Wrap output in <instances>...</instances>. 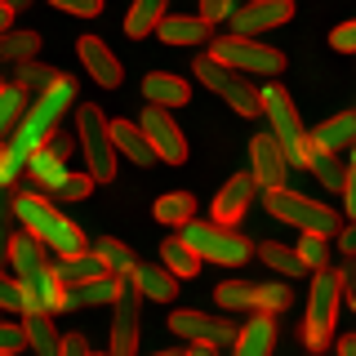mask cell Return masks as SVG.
Instances as JSON below:
<instances>
[{"label":"cell","instance_id":"6da1fadb","mask_svg":"<svg viewBox=\"0 0 356 356\" xmlns=\"http://www.w3.org/2000/svg\"><path fill=\"white\" fill-rule=\"evenodd\" d=\"M76 103V81L72 76H54V85L44 89V94H36V98H27V107H22V116H18V125H14V134H9V147L14 152H22V156H31L44 143V134H49L58 120L67 116V107Z\"/></svg>","mask_w":356,"mask_h":356},{"label":"cell","instance_id":"7a4b0ae2","mask_svg":"<svg viewBox=\"0 0 356 356\" xmlns=\"http://www.w3.org/2000/svg\"><path fill=\"white\" fill-rule=\"evenodd\" d=\"M14 214L22 218V227L36 236L44 250H54L63 259V254H76V250H85V232L76 227L72 218L63 214V209H54L49 200H44L40 192H22V196H14Z\"/></svg>","mask_w":356,"mask_h":356},{"label":"cell","instance_id":"3957f363","mask_svg":"<svg viewBox=\"0 0 356 356\" xmlns=\"http://www.w3.org/2000/svg\"><path fill=\"white\" fill-rule=\"evenodd\" d=\"M259 111H267V120H272V129H267V134L281 143L285 165L307 170V156H312L307 125L298 120V107H294V98L285 94V85H263V89H259Z\"/></svg>","mask_w":356,"mask_h":356},{"label":"cell","instance_id":"277c9868","mask_svg":"<svg viewBox=\"0 0 356 356\" xmlns=\"http://www.w3.org/2000/svg\"><path fill=\"white\" fill-rule=\"evenodd\" d=\"M263 205H267V214L272 218H281V222H294L298 232H316V236H334V232L343 227V214L339 209H330V205H316L312 196L303 192H289V187H263Z\"/></svg>","mask_w":356,"mask_h":356},{"label":"cell","instance_id":"5b68a950","mask_svg":"<svg viewBox=\"0 0 356 356\" xmlns=\"http://www.w3.org/2000/svg\"><path fill=\"white\" fill-rule=\"evenodd\" d=\"M178 241H183L200 263L209 259V263H222V267H241L245 259H250V241H245L241 232L222 227V222H196V218H187L183 232H178Z\"/></svg>","mask_w":356,"mask_h":356},{"label":"cell","instance_id":"8992f818","mask_svg":"<svg viewBox=\"0 0 356 356\" xmlns=\"http://www.w3.org/2000/svg\"><path fill=\"white\" fill-rule=\"evenodd\" d=\"M76 138L85 152V174L94 183H111L116 178V147L107 134V116L94 103H81V111H76Z\"/></svg>","mask_w":356,"mask_h":356},{"label":"cell","instance_id":"52a82bcc","mask_svg":"<svg viewBox=\"0 0 356 356\" xmlns=\"http://www.w3.org/2000/svg\"><path fill=\"white\" fill-rule=\"evenodd\" d=\"M339 303H343V294H339V276L321 267L316 281H312V289H307V321H303V339H307V348H312V352H325V343L334 339Z\"/></svg>","mask_w":356,"mask_h":356},{"label":"cell","instance_id":"ba28073f","mask_svg":"<svg viewBox=\"0 0 356 356\" xmlns=\"http://www.w3.org/2000/svg\"><path fill=\"white\" fill-rule=\"evenodd\" d=\"M192 72H196V81L205 85L209 94H218L236 116H259V89L245 81V72H232V67H222L218 58H209V54L192 63Z\"/></svg>","mask_w":356,"mask_h":356},{"label":"cell","instance_id":"9c48e42d","mask_svg":"<svg viewBox=\"0 0 356 356\" xmlns=\"http://www.w3.org/2000/svg\"><path fill=\"white\" fill-rule=\"evenodd\" d=\"M209 58H218L222 67H232V72H254V76H276L285 67L281 49H272V44H263L254 36H218Z\"/></svg>","mask_w":356,"mask_h":356},{"label":"cell","instance_id":"30bf717a","mask_svg":"<svg viewBox=\"0 0 356 356\" xmlns=\"http://www.w3.org/2000/svg\"><path fill=\"white\" fill-rule=\"evenodd\" d=\"M134 125L143 129V138H147V147L156 152V161H165V165L187 161V138H183V129H178V120L170 116V107L147 103L143 107V120H134Z\"/></svg>","mask_w":356,"mask_h":356},{"label":"cell","instance_id":"8fae6325","mask_svg":"<svg viewBox=\"0 0 356 356\" xmlns=\"http://www.w3.org/2000/svg\"><path fill=\"white\" fill-rule=\"evenodd\" d=\"M170 330L178 339L209 343V348H227L236 339V325L227 316H205V312H170Z\"/></svg>","mask_w":356,"mask_h":356},{"label":"cell","instance_id":"7c38bea8","mask_svg":"<svg viewBox=\"0 0 356 356\" xmlns=\"http://www.w3.org/2000/svg\"><path fill=\"white\" fill-rule=\"evenodd\" d=\"M232 31L236 36H254V31H272L281 22L294 18V0H245L241 9H232Z\"/></svg>","mask_w":356,"mask_h":356},{"label":"cell","instance_id":"4fadbf2b","mask_svg":"<svg viewBox=\"0 0 356 356\" xmlns=\"http://www.w3.org/2000/svg\"><path fill=\"white\" fill-rule=\"evenodd\" d=\"M134 348H138V294L125 281V289L111 298V352L107 356H134Z\"/></svg>","mask_w":356,"mask_h":356},{"label":"cell","instance_id":"5bb4252c","mask_svg":"<svg viewBox=\"0 0 356 356\" xmlns=\"http://www.w3.org/2000/svg\"><path fill=\"white\" fill-rule=\"evenodd\" d=\"M254 196H259V183H254V174H232L227 183L218 187L214 196V222H222V227H232L245 209L254 205Z\"/></svg>","mask_w":356,"mask_h":356},{"label":"cell","instance_id":"9a60e30c","mask_svg":"<svg viewBox=\"0 0 356 356\" xmlns=\"http://www.w3.org/2000/svg\"><path fill=\"white\" fill-rule=\"evenodd\" d=\"M250 161H254V183L259 187H281L285 178H289V165H285V152H281V143L272 138V134H259V138L250 143Z\"/></svg>","mask_w":356,"mask_h":356},{"label":"cell","instance_id":"2e32d148","mask_svg":"<svg viewBox=\"0 0 356 356\" xmlns=\"http://www.w3.org/2000/svg\"><path fill=\"white\" fill-rule=\"evenodd\" d=\"M76 54H81V63H85V72L94 76V85H103V89H116L120 81H125V67H120V58L107 49L98 36H81V44H76Z\"/></svg>","mask_w":356,"mask_h":356},{"label":"cell","instance_id":"e0dca14e","mask_svg":"<svg viewBox=\"0 0 356 356\" xmlns=\"http://www.w3.org/2000/svg\"><path fill=\"white\" fill-rule=\"evenodd\" d=\"M18 289H22V312H31V307H40V312H63V281L54 276L49 263H44L40 272L22 276Z\"/></svg>","mask_w":356,"mask_h":356},{"label":"cell","instance_id":"ac0fdd59","mask_svg":"<svg viewBox=\"0 0 356 356\" xmlns=\"http://www.w3.org/2000/svg\"><path fill=\"white\" fill-rule=\"evenodd\" d=\"M125 289V276H94V281H81V285H63V307H111V298Z\"/></svg>","mask_w":356,"mask_h":356},{"label":"cell","instance_id":"d6986e66","mask_svg":"<svg viewBox=\"0 0 356 356\" xmlns=\"http://www.w3.org/2000/svg\"><path fill=\"white\" fill-rule=\"evenodd\" d=\"M272 343H276V321L267 312H254L250 325L236 330V339H232V356H272Z\"/></svg>","mask_w":356,"mask_h":356},{"label":"cell","instance_id":"ffe728a7","mask_svg":"<svg viewBox=\"0 0 356 356\" xmlns=\"http://www.w3.org/2000/svg\"><path fill=\"white\" fill-rule=\"evenodd\" d=\"M356 138V111H339V116L321 120L316 129H307V143L316 152H348Z\"/></svg>","mask_w":356,"mask_h":356},{"label":"cell","instance_id":"44dd1931","mask_svg":"<svg viewBox=\"0 0 356 356\" xmlns=\"http://www.w3.org/2000/svg\"><path fill=\"white\" fill-rule=\"evenodd\" d=\"M18 316H22V339H27L31 352H36V356H58V339H63V334L54 330V312L31 307V312H18Z\"/></svg>","mask_w":356,"mask_h":356},{"label":"cell","instance_id":"7402d4cb","mask_svg":"<svg viewBox=\"0 0 356 356\" xmlns=\"http://www.w3.org/2000/svg\"><path fill=\"white\" fill-rule=\"evenodd\" d=\"M134 294H143V298H152V303H170V298L178 294V281L165 267H147V263H134V272L125 276Z\"/></svg>","mask_w":356,"mask_h":356},{"label":"cell","instance_id":"603a6c76","mask_svg":"<svg viewBox=\"0 0 356 356\" xmlns=\"http://www.w3.org/2000/svg\"><path fill=\"white\" fill-rule=\"evenodd\" d=\"M143 98L156 103V107H183L187 98H192V85H187L183 76L152 72V76H143Z\"/></svg>","mask_w":356,"mask_h":356},{"label":"cell","instance_id":"cb8c5ba5","mask_svg":"<svg viewBox=\"0 0 356 356\" xmlns=\"http://www.w3.org/2000/svg\"><path fill=\"white\" fill-rule=\"evenodd\" d=\"M107 134H111V147L120 156H129L134 165H152L156 152L147 147V138H143V129L134 125V120H107Z\"/></svg>","mask_w":356,"mask_h":356},{"label":"cell","instance_id":"d4e9b609","mask_svg":"<svg viewBox=\"0 0 356 356\" xmlns=\"http://www.w3.org/2000/svg\"><path fill=\"white\" fill-rule=\"evenodd\" d=\"M22 174H31V183H36L40 192L58 196V187L67 183V174H72V170H67V161H58V156H49L44 147H36V152L27 156V170H22Z\"/></svg>","mask_w":356,"mask_h":356},{"label":"cell","instance_id":"484cf974","mask_svg":"<svg viewBox=\"0 0 356 356\" xmlns=\"http://www.w3.org/2000/svg\"><path fill=\"white\" fill-rule=\"evenodd\" d=\"M156 36L165 44H205L209 40V22L205 18H183V14H165L156 22Z\"/></svg>","mask_w":356,"mask_h":356},{"label":"cell","instance_id":"4316f807","mask_svg":"<svg viewBox=\"0 0 356 356\" xmlns=\"http://www.w3.org/2000/svg\"><path fill=\"white\" fill-rule=\"evenodd\" d=\"M5 263L14 267V276L22 281V276H31V272H40V267H44V245L31 236V232H22V236H9V245H5Z\"/></svg>","mask_w":356,"mask_h":356},{"label":"cell","instance_id":"83f0119b","mask_svg":"<svg viewBox=\"0 0 356 356\" xmlns=\"http://www.w3.org/2000/svg\"><path fill=\"white\" fill-rule=\"evenodd\" d=\"M107 267L98 259L94 250H76V254H63L58 267H54V276H58L63 285H81V281H94V276H103Z\"/></svg>","mask_w":356,"mask_h":356},{"label":"cell","instance_id":"f1b7e54d","mask_svg":"<svg viewBox=\"0 0 356 356\" xmlns=\"http://www.w3.org/2000/svg\"><path fill=\"white\" fill-rule=\"evenodd\" d=\"M40 54V31H0V67H18Z\"/></svg>","mask_w":356,"mask_h":356},{"label":"cell","instance_id":"f546056e","mask_svg":"<svg viewBox=\"0 0 356 356\" xmlns=\"http://www.w3.org/2000/svg\"><path fill=\"white\" fill-rule=\"evenodd\" d=\"M307 170H312V178H321V187H330V192H343V178H348L352 165L343 161V152H316V147H312Z\"/></svg>","mask_w":356,"mask_h":356},{"label":"cell","instance_id":"4dcf8cb0","mask_svg":"<svg viewBox=\"0 0 356 356\" xmlns=\"http://www.w3.org/2000/svg\"><path fill=\"white\" fill-rule=\"evenodd\" d=\"M165 18V0H134L129 14H125V36L143 40L147 31H156V22Z\"/></svg>","mask_w":356,"mask_h":356},{"label":"cell","instance_id":"1f68e13d","mask_svg":"<svg viewBox=\"0 0 356 356\" xmlns=\"http://www.w3.org/2000/svg\"><path fill=\"white\" fill-rule=\"evenodd\" d=\"M259 259L272 267V272H281L285 281H289V276H303V272H307L303 259L294 254V245H281V241H263V245H259Z\"/></svg>","mask_w":356,"mask_h":356},{"label":"cell","instance_id":"d6a6232c","mask_svg":"<svg viewBox=\"0 0 356 356\" xmlns=\"http://www.w3.org/2000/svg\"><path fill=\"white\" fill-rule=\"evenodd\" d=\"M152 214L161 218V222H170V227H183V222L196 214V196H192V192H165V196L152 205Z\"/></svg>","mask_w":356,"mask_h":356},{"label":"cell","instance_id":"836d02e7","mask_svg":"<svg viewBox=\"0 0 356 356\" xmlns=\"http://www.w3.org/2000/svg\"><path fill=\"white\" fill-rule=\"evenodd\" d=\"M161 259H165V272H170L174 281H187V276H196V272H200V259H196V254L187 250V245L178 241V236H170V241L161 245Z\"/></svg>","mask_w":356,"mask_h":356},{"label":"cell","instance_id":"e575fe53","mask_svg":"<svg viewBox=\"0 0 356 356\" xmlns=\"http://www.w3.org/2000/svg\"><path fill=\"white\" fill-rule=\"evenodd\" d=\"M94 254L103 259V267H107L111 276H129V272H134V254H129V245H120L116 236L94 241Z\"/></svg>","mask_w":356,"mask_h":356},{"label":"cell","instance_id":"d590c367","mask_svg":"<svg viewBox=\"0 0 356 356\" xmlns=\"http://www.w3.org/2000/svg\"><path fill=\"white\" fill-rule=\"evenodd\" d=\"M14 72H18V81H14V85H18V89H22V94H27V98H36V94H44V89L54 85V76H58V72H54V67H40L36 58L18 63Z\"/></svg>","mask_w":356,"mask_h":356},{"label":"cell","instance_id":"8d00e7d4","mask_svg":"<svg viewBox=\"0 0 356 356\" xmlns=\"http://www.w3.org/2000/svg\"><path fill=\"white\" fill-rule=\"evenodd\" d=\"M22 107H27V94H22L18 85H0V143L14 134L18 116H22Z\"/></svg>","mask_w":356,"mask_h":356},{"label":"cell","instance_id":"74e56055","mask_svg":"<svg viewBox=\"0 0 356 356\" xmlns=\"http://www.w3.org/2000/svg\"><path fill=\"white\" fill-rule=\"evenodd\" d=\"M289 307V281H263L254 285V312H267V316H276V312Z\"/></svg>","mask_w":356,"mask_h":356},{"label":"cell","instance_id":"f35d334b","mask_svg":"<svg viewBox=\"0 0 356 356\" xmlns=\"http://www.w3.org/2000/svg\"><path fill=\"white\" fill-rule=\"evenodd\" d=\"M214 298L222 312H254V285L250 281H222Z\"/></svg>","mask_w":356,"mask_h":356},{"label":"cell","instance_id":"ab89813d","mask_svg":"<svg viewBox=\"0 0 356 356\" xmlns=\"http://www.w3.org/2000/svg\"><path fill=\"white\" fill-rule=\"evenodd\" d=\"M294 254L303 259L307 272H321L330 263V236H316V232H303V241L294 245Z\"/></svg>","mask_w":356,"mask_h":356},{"label":"cell","instance_id":"60d3db41","mask_svg":"<svg viewBox=\"0 0 356 356\" xmlns=\"http://www.w3.org/2000/svg\"><path fill=\"white\" fill-rule=\"evenodd\" d=\"M22 170H27V156L14 152L9 143H0V187H9V183H18Z\"/></svg>","mask_w":356,"mask_h":356},{"label":"cell","instance_id":"b9f144b4","mask_svg":"<svg viewBox=\"0 0 356 356\" xmlns=\"http://www.w3.org/2000/svg\"><path fill=\"white\" fill-rule=\"evenodd\" d=\"M40 147L49 152V156H58V161H72V152H76V138L63 129V120H58V125H54L49 134H44V143H40Z\"/></svg>","mask_w":356,"mask_h":356},{"label":"cell","instance_id":"7bdbcfd3","mask_svg":"<svg viewBox=\"0 0 356 356\" xmlns=\"http://www.w3.org/2000/svg\"><path fill=\"white\" fill-rule=\"evenodd\" d=\"M89 192H94V178H89V174H67V183L58 187V200H85Z\"/></svg>","mask_w":356,"mask_h":356},{"label":"cell","instance_id":"ee69618b","mask_svg":"<svg viewBox=\"0 0 356 356\" xmlns=\"http://www.w3.org/2000/svg\"><path fill=\"white\" fill-rule=\"evenodd\" d=\"M54 9H63V14H76V18H98L103 14V0H49Z\"/></svg>","mask_w":356,"mask_h":356},{"label":"cell","instance_id":"f6af8a7d","mask_svg":"<svg viewBox=\"0 0 356 356\" xmlns=\"http://www.w3.org/2000/svg\"><path fill=\"white\" fill-rule=\"evenodd\" d=\"M27 348V339H22V325H5L0 321V356H14Z\"/></svg>","mask_w":356,"mask_h":356},{"label":"cell","instance_id":"bcb514c9","mask_svg":"<svg viewBox=\"0 0 356 356\" xmlns=\"http://www.w3.org/2000/svg\"><path fill=\"white\" fill-rule=\"evenodd\" d=\"M330 44L339 54H356V22H339V27L330 31Z\"/></svg>","mask_w":356,"mask_h":356},{"label":"cell","instance_id":"7dc6e473","mask_svg":"<svg viewBox=\"0 0 356 356\" xmlns=\"http://www.w3.org/2000/svg\"><path fill=\"white\" fill-rule=\"evenodd\" d=\"M232 9H236V0H200V14L196 18H205L209 27H214V22H222Z\"/></svg>","mask_w":356,"mask_h":356},{"label":"cell","instance_id":"c3c4849f","mask_svg":"<svg viewBox=\"0 0 356 356\" xmlns=\"http://www.w3.org/2000/svg\"><path fill=\"white\" fill-rule=\"evenodd\" d=\"M0 307H5V312H22V289H18V281H9L5 272H0Z\"/></svg>","mask_w":356,"mask_h":356},{"label":"cell","instance_id":"681fc988","mask_svg":"<svg viewBox=\"0 0 356 356\" xmlns=\"http://www.w3.org/2000/svg\"><path fill=\"white\" fill-rule=\"evenodd\" d=\"M58 356H89L85 334H63V339H58Z\"/></svg>","mask_w":356,"mask_h":356},{"label":"cell","instance_id":"f907efd6","mask_svg":"<svg viewBox=\"0 0 356 356\" xmlns=\"http://www.w3.org/2000/svg\"><path fill=\"white\" fill-rule=\"evenodd\" d=\"M334 236H339V250L352 259V254H356V227H352V222H343V227L334 232Z\"/></svg>","mask_w":356,"mask_h":356},{"label":"cell","instance_id":"816d5d0a","mask_svg":"<svg viewBox=\"0 0 356 356\" xmlns=\"http://www.w3.org/2000/svg\"><path fill=\"white\" fill-rule=\"evenodd\" d=\"M14 14H18V9L9 5V0H0V31H9V27H14Z\"/></svg>","mask_w":356,"mask_h":356},{"label":"cell","instance_id":"f5cc1de1","mask_svg":"<svg viewBox=\"0 0 356 356\" xmlns=\"http://www.w3.org/2000/svg\"><path fill=\"white\" fill-rule=\"evenodd\" d=\"M339 356H356V334H343L339 339Z\"/></svg>","mask_w":356,"mask_h":356},{"label":"cell","instance_id":"db71d44e","mask_svg":"<svg viewBox=\"0 0 356 356\" xmlns=\"http://www.w3.org/2000/svg\"><path fill=\"white\" fill-rule=\"evenodd\" d=\"M183 356H218V352L209 348V343H192V352H183Z\"/></svg>","mask_w":356,"mask_h":356},{"label":"cell","instance_id":"11a10c76","mask_svg":"<svg viewBox=\"0 0 356 356\" xmlns=\"http://www.w3.org/2000/svg\"><path fill=\"white\" fill-rule=\"evenodd\" d=\"M9 5H14V9H27V5H31V0H9Z\"/></svg>","mask_w":356,"mask_h":356},{"label":"cell","instance_id":"9f6ffc18","mask_svg":"<svg viewBox=\"0 0 356 356\" xmlns=\"http://www.w3.org/2000/svg\"><path fill=\"white\" fill-rule=\"evenodd\" d=\"M152 356H183V352H152Z\"/></svg>","mask_w":356,"mask_h":356},{"label":"cell","instance_id":"6f0895ef","mask_svg":"<svg viewBox=\"0 0 356 356\" xmlns=\"http://www.w3.org/2000/svg\"><path fill=\"white\" fill-rule=\"evenodd\" d=\"M89 356H94V352H89Z\"/></svg>","mask_w":356,"mask_h":356},{"label":"cell","instance_id":"680465c9","mask_svg":"<svg viewBox=\"0 0 356 356\" xmlns=\"http://www.w3.org/2000/svg\"><path fill=\"white\" fill-rule=\"evenodd\" d=\"M0 85H5V81H0Z\"/></svg>","mask_w":356,"mask_h":356}]
</instances>
